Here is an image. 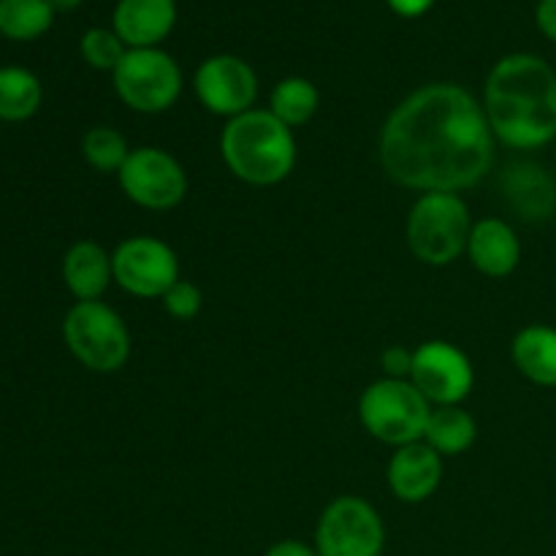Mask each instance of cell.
<instances>
[{
  "label": "cell",
  "instance_id": "12",
  "mask_svg": "<svg viewBox=\"0 0 556 556\" xmlns=\"http://www.w3.org/2000/svg\"><path fill=\"white\" fill-rule=\"evenodd\" d=\"M258 85L253 65L237 54H212L195 68L193 76V90L201 106L226 119L255 109Z\"/></svg>",
  "mask_w": 556,
  "mask_h": 556
},
{
  "label": "cell",
  "instance_id": "20",
  "mask_svg": "<svg viewBox=\"0 0 556 556\" xmlns=\"http://www.w3.org/2000/svg\"><path fill=\"white\" fill-rule=\"evenodd\" d=\"M320 106V90L304 76H286L271 87L269 112L288 128H302Z\"/></svg>",
  "mask_w": 556,
  "mask_h": 556
},
{
  "label": "cell",
  "instance_id": "7",
  "mask_svg": "<svg viewBox=\"0 0 556 556\" xmlns=\"http://www.w3.org/2000/svg\"><path fill=\"white\" fill-rule=\"evenodd\" d=\"M119 101L139 114H163L182 96V68L161 47L128 49L112 74Z\"/></svg>",
  "mask_w": 556,
  "mask_h": 556
},
{
  "label": "cell",
  "instance_id": "27",
  "mask_svg": "<svg viewBox=\"0 0 556 556\" xmlns=\"http://www.w3.org/2000/svg\"><path fill=\"white\" fill-rule=\"evenodd\" d=\"M535 25L548 41L556 43V0H538Z\"/></svg>",
  "mask_w": 556,
  "mask_h": 556
},
{
  "label": "cell",
  "instance_id": "26",
  "mask_svg": "<svg viewBox=\"0 0 556 556\" xmlns=\"http://www.w3.org/2000/svg\"><path fill=\"white\" fill-rule=\"evenodd\" d=\"M380 364H383V369H386V378L410 380L413 351H407L405 345H391L389 351L380 356Z\"/></svg>",
  "mask_w": 556,
  "mask_h": 556
},
{
  "label": "cell",
  "instance_id": "25",
  "mask_svg": "<svg viewBox=\"0 0 556 556\" xmlns=\"http://www.w3.org/2000/svg\"><path fill=\"white\" fill-rule=\"evenodd\" d=\"M161 304L172 318L190 320L201 313V307H204V296H201L199 286H193L190 280H182V277H179V280L163 293Z\"/></svg>",
  "mask_w": 556,
  "mask_h": 556
},
{
  "label": "cell",
  "instance_id": "15",
  "mask_svg": "<svg viewBox=\"0 0 556 556\" xmlns=\"http://www.w3.org/2000/svg\"><path fill=\"white\" fill-rule=\"evenodd\" d=\"M467 258L483 277H492V280L514 275L521 261V242L514 226L500 217H483L472 223Z\"/></svg>",
  "mask_w": 556,
  "mask_h": 556
},
{
  "label": "cell",
  "instance_id": "28",
  "mask_svg": "<svg viewBox=\"0 0 556 556\" xmlns=\"http://www.w3.org/2000/svg\"><path fill=\"white\" fill-rule=\"evenodd\" d=\"M389 3V9L394 11L396 16H402V20H418V16H424L427 11H432V5L438 3V0H386Z\"/></svg>",
  "mask_w": 556,
  "mask_h": 556
},
{
  "label": "cell",
  "instance_id": "9",
  "mask_svg": "<svg viewBox=\"0 0 556 556\" xmlns=\"http://www.w3.org/2000/svg\"><path fill=\"white\" fill-rule=\"evenodd\" d=\"M125 199L150 212H168L182 204L190 179L182 163L161 147H136L117 172Z\"/></svg>",
  "mask_w": 556,
  "mask_h": 556
},
{
  "label": "cell",
  "instance_id": "1",
  "mask_svg": "<svg viewBox=\"0 0 556 556\" xmlns=\"http://www.w3.org/2000/svg\"><path fill=\"white\" fill-rule=\"evenodd\" d=\"M494 139L481 101L454 81H432L402 98L380 128L383 172L418 193H459L494 166Z\"/></svg>",
  "mask_w": 556,
  "mask_h": 556
},
{
  "label": "cell",
  "instance_id": "11",
  "mask_svg": "<svg viewBox=\"0 0 556 556\" xmlns=\"http://www.w3.org/2000/svg\"><path fill=\"white\" fill-rule=\"evenodd\" d=\"M410 383L432 407L462 405L476 386V369L462 348L445 340H429L413 351Z\"/></svg>",
  "mask_w": 556,
  "mask_h": 556
},
{
  "label": "cell",
  "instance_id": "23",
  "mask_svg": "<svg viewBox=\"0 0 556 556\" xmlns=\"http://www.w3.org/2000/svg\"><path fill=\"white\" fill-rule=\"evenodd\" d=\"M81 155L90 163L96 172L101 174H117L123 168V163L128 161L130 147L128 139L119 134L117 128H109V125H96L85 134L81 139Z\"/></svg>",
  "mask_w": 556,
  "mask_h": 556
},
{
  "label": "cell",
  "instance_id": "22",
  "mask_svg": "<svg viewBox=\"0 0 556 556\" xmlns=\"http://www.w3.org/2000/svg\"><path fill=\"white\" fill-rule=\"evenodd\" d=\"M508 195L527 217H548L556 206V182L538 166H516L508 179Z\"/></svg>",
  "mask_w": 556,
  "mask_h": 556
},
{
  "label": "cell",
  "instance_id": "16",
  "mask_svg": "<svg viewBox=\"0 0 556 556\" xmlns=\"http://www.w3.org/2000/svg\"><path fill=\"white\" fill-rule=\"evenodd\" d=\"M63 280L76 302H101L106 288L114 282L112 253L92 239L71 244L63 258Z\"/></svg>",
  "mask_w": 556,
  "mask_h": 556
},
{
  "label": "cell",
  "instance_id": "5",
  "mask_svg": "<svg viewBox=\"0 0 556 556\" xmlns=\"http://www.w3.org/2000/svg\"><path fill=\"white\" fill-rule=\"evenodd\" d=\"M429 416H432V405L410 380L380 378L358 396L362 427L391 448L424 440Z\"/></svg>",
  "mask_w": 556,
  "mask_h": 556
},
{
  "label": "cell",
  "instance_id": "2",
  "mask_svg": "<svg viewBox=\"0 0 556 556\" xmlns=\"http://www.w3.org/2000/svg\"><path fill=\"white\" fill-rule=\"evenodd\" d=\"M481 106L500 144L541 150L556 139V71L541 54H505L489 71Z\"/></svg>",
  "mask_w": 556,
  "mask_h": 556
},
{
  "label": "cell",
  "instance_id": "19",
  "mask_svg": "<svg viewBox=\"0 0 556 556\" xmlns=\"http://www.w3.org/2000/svg\"><path fill=\"white\" fill-rule=\"evenodd\" d=\"M43 87L33 71L22 65H3L0 68V119L22 123L30 119L41 109Z\"/></svg>",
  "mask_w": 556,
  "mask_h": 556
},
{
  "label": "cell",
  "instance_id": "4",
  "mask_svg": "<svg viewBox=\"0 0 556 556\" xmlns=\"http://www.w3.org/2000/svg\"><path fill=\"white\" fill-rule=\"evenodd\" d=\"M472 217L459 193H421L407 215L405 239L427 266H448L467 253Z\"/></svg>",
  "mask_w": 556,
  "mask_h": 556
},
{
  "label": "cell",
  "instance_id": "3",
  "mask_svg": "<svg viewBox=\"0 0 556 556\" xmlns=\"http://www.w3.org/2000/svg\"><path fill=\"white\" fill-rule=\"evenodd\" d=\"M296 136L269 109H250L231 117L220 134V155L228 172L244 185L271 188L296 166Z\"/></svg>",
  "mask_w": 556,
  "mask_h": 556
},
{
  "label": "cell",
  "instance_id": "17",
  "mask_svg": "<svg viewBox=\"0 0 556 556\" xmlns=\"http://www.w3.org/2000/svg\"><path fill=\"white\" fill-rule=\"evenodd\" d=\"M510 358L530 383L556 389V329L546 324L525 326L510 342Z\"/></svg>",
  "mask_w": 556,
  "mask_h": 556
},
{
  "label": "cell",
  "instance_id": "18",
  "mask_svg": "<svg viewBox=\"0 0 556 556\" xmlns=\"http://www.w3.org/2000/svg\"><path fill=\"white\" fill-rule=\"evenodd\" d=\"M478 438V424L462 405L432 407L427 421L424 443L438 451L440 456H459L472 448Z\"/></svg>",
  "mask_w": 556,
  "mask_h": 556
},
{
  "label": "cell",
  "instance_id": "6",
  "mask_svg": "<svg viewBox=\"0 0 556 556\" xmlns=\"http://www.w3.org/2000/svg\"><path fill=\"white\" fill-rule=\"evenodd\" d=\"M63 340L90 372H119L130 358L128 326L106 302H76L63 318Z\"/></svg>",
  "mask_w": 556,
  "mask_h": 556
},
{
  "label": "cell",
  "instance_id": "14",
  "mask_svg": "<svg viewBox=\"0 0 556 556\" xmlns=\"http://www.w3.org/2000/svg\"><path fill=\"white\" fill-rule=\"evenodd\" d=\"M177 25V0H117L112 30L128 49H155Z\"/></svg>",
  "mask_w": 556,
  "mask_h": 556
},
{
  "label": "cell",
  "instance_id": "24",
  "mask_svg": "<svg viewBox=\"0 0 556 556\" xmlns=\"http://www.w3.org/2000/svg\"><path fill=\"white\" fill-rule=\"evenodd\" d=\"M79 52L81 60H85L90 68L114 74V68L123 63L128 47H125L123 38H119L112 27H90V30L81 36Z\"/></svg>",
  "mask_w": 556,
  "mask_h": 556
},
{
  "label": "cell",
  "instance_id": "10",
  "mask_svg": "<svg viewBox=\"0 0 556 556\" xmlns=\"http://www.w3.org/2000/svg\"><path fill=\"white\" fill-rule=\"evenodd\" d=\"M114 282L136 299H163L179 280V258L172 244L157 237H128L112 250Z\"/></svg>",
  "mask_w": 556,
  "mask_h": 556
},
{
  "label": "cell",
  "instance_id": "13",
  "mask_svg": "<svg viewBox=\"0 0 556 556\" xmlns=\"http://www.w3.org/2000/svg\"><path fill=\"white\" fill-rule=\"evenodd\" d=\"M386 481H389V489L400 503H427L443 481V456L429 448L424 440L402 445L391 454Z\"/></svg>",
  "mask_w": 556,
  "mask_h": 556
},
{
  "label": "cell",
  "instance_id": "30",
  "mask_svg": "<svg viewBox=\"0 0 556 556\" xmlns=\"http://www.w3.org/2000/svg\"><path fill=\"white\" fill-rule=\"evenodd\" d=\"M49 3H52V9L58 11V14H68V11L79 9L85 0H49Z\"/></svg>",
  "mask_w": 556,
  "mask_h": 556
},
{
  "label": "cell",
  "instance_id": "21",
  "mask_svg": "<svg viewBox=\"0 0 556 556\" xmlns=\"http://www.w3.org/2000/svg\"><path fill=\"white\" fill-rule=\"evenodd\" d=\"M49 0H0V36L9 41H36L52 27Z\"/></svg>",
  "mask_w": 556,
  "mask_h": 556
},
{
  "label": "cell",
  "instance_id": "8",
  "mask_svg": "<svg viewBox=\"0 0 556 556\" xmlns=\"http://www.w3.org/2000/svg\"><path fill=\"white\" fill-rule=\"evenodd\" d=\"M313 546L320 556H383L386 525L375 505L345 494L324 508Z\"/></svg>",
  "mask_w": 556,
  "mask_h": 556
},
{
  "label": "cell",
  "instance_id": "29",
  "mask_svg": "<svg viewBox=\"0 0 556 556\" xmlns=\"http://www.w3.org/2000/svg\"><path fill=\"white\" fill-rule=\"evenodd\" d=\"M264 556H320V554L315 552V546H309V543L280 541L275 543V546L266 548Z\"/></svg>",
  "mask_w": 556,
  "mask_h": 556
}]
</instances>
